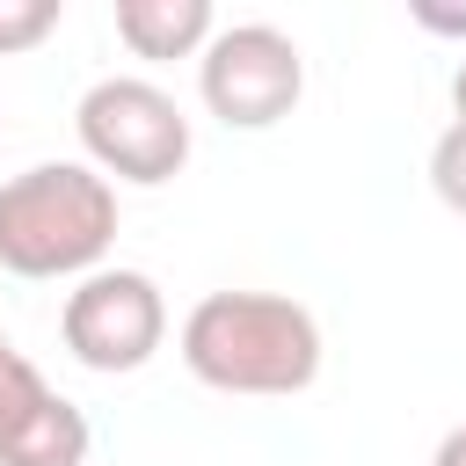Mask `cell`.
<instances>
[{
    "instance_id": "cell-1",
    "label": "cell",
    "mask_w": 466,
    "mask_h": 466,
    "mask_svg": "<svg viewBox=\"0 0 466 466\" xmlns=\"http://www.w3.org/2000/svg\"><path fill=\"white\" fill-rule=\"evenodd\" d=\"M182 364L218 393H306L320 379V320L284 291H211L182 320Z\"/></svg>"
},
{
    "instance_id": "cell-2",
    "label": "cell",
    "mask_w": 466,
    "mask_h": 466,
    "mask_svg": "<svg viewBox=\"0 0 466 466\" xmlns=\"http://www.w3.org/2000/svg\"><path fill=\"white\" fill-rule=\"evenodd\" d=\"M116 240V182L87 160H36L0 182V269L15 277H87Z\"/></svg>"
},
{
    "instance_id": "cell-3",
    "label": "cell",
    "mask_w": 466,
    "mask_h": 466,
    "mask_svg": "<svg viewBox=\"0 0 466 466\" xmlns=\"http://www.w3.org/2000/svg\"><path fill=\"white\" fill-rule=\"evenodd\" d=\"M73 131L87 146V167L109 182H175L182 160H189V116L175 109L167 87L138 80V73H109L80 95L73 109Z\"/></svg>"
},
{
    "instance_id": "cell-4",
    "label": "cell",
    "mask_w": 466,
    "mask_h": 466,
    "mask_svg": "<svg viewBox=\"0 0 466 466\" xmlns=\"http://www.w3.org/2000/svg\"><path fill=\"white\" fill-rule=\"evenodd\" d=\"M197 87H204V109L226 124V131H269L299 109L306 95V58L284 29L269 22H233V29H211V44L197 51Z\"/></svg>"
},
{
    "instance_id": "cell-5",
    "label": "cell",
    "mask_w": 466,
    "mask_h": 466,
    "mask_svg": "<svg viewBox=\"0 0 466 466\" xmlns=\"http://www.w3.org/2000/svg\"><path fill=\"white\" fill-rule=\"evenodd\" d=\"M58 335L87 371L116 379V371H138L167 342V299H160V284L146 269H87L66 291Z\"/></svg>"
},
{
    "instance_id": "cell-6",
    "label": "cell",
    "mask_w": 466,
    "mask_h": 466,
    "mask_svg": "<svg viewBox=\"0 0 466 466\" xmlns=\"http://www.w3.org/2000/svg\"><path fill=\"white\" fill-rule=\"evenodd\" d=\"M116 36L131 58H197L211 44V0H116Z\"/></svg>"
},
{
    "instance_id": "cell-7",
    "label": "cell",
    "mask_w": 466,
    "mask_h": 466,
    "mask_svg": "<svg viewBox=\"0 0 466 466\" xmlns=\"http://www.w3.org/2000/svg\"><path fill=\"white\" fill-rule=\"evenodd\" d=\"M0 466H87V415L66 393H44L0 437Z\"/></svg>"
},
{
    "instance_id": "cell-8",
    "label": "cell",
    "mask_w": 466,
    "mask_h": 466,
    "mask_svg": "<svg viewBox=\"0 0 466 466\" xmlns=\"http://www.w3.org/2000/svg\"><path fill=\"white\" fill-rule=\"evenodd\" d=\"M44 393H51V386H44V371H36V364H29V357L0 335V437H7V430H15V422L44 400Z\"/></svg>"
},
{
    "instance_id": "cell-9",
    "label": "cell",
    "mask_w": 466,
    "mask_h": 466,
    "mask_svg": "<svg viewBox=\"0 0 466 466\" xmlns=\"http://www.w3.org/2000/svg\"><path fill=\"white\" fill-rule=\"evenodd\" d=\"M66 0H0V58L7 51H36L51 29H58Z\"/></svg>"
},
{
    "instance_id": "cell-10",
    "label": "cell",
    "mask_w": 466,
    "mask_h": 466,
    "mask_svg": "<svg viewBox=\"0 0 466 466\" xmlns=\"http://www.w3.org/2000/svg\"><path fill=\"white\" fill-rule=\"evenodd\" d=\"M430 189L466 218V124H451V131L430 146Z\"/></svg>"
},
{
    "instance_id": "cell-11",
    "label": "cell",
    "mask_w": 466,
    "mask_h": 466,
    "mask_svg": "<svg viewBox=\"0 0 466 466\" xmlns=\"http://www.w3.org/2000/svg\"><path fill=\"white\" fill-rule=\"evenodd\" d=\"M408 15H415L430 36H466V7H444V0H415Z\"/></svg>"
},
{
    "instance_id": "cell-12",
    "label": "cell",
    "mask_w": 466,
    "mask_h": 466,
    "mask_svg": "<svg viewBox=\"0 0 466 466\" xmlns=\"http://www.w3.org/2000/svg\"><path fill=\"white\" fill-rule=\"evenodd\" d=\"M430 466H466V422L459 430H444V444H437V459Z\"/></svg>"
},
{
    "instance_id": "cell-13",
    "label": "cell",
    "mask_w": 466,
    "mask_h": 466,
    "mask_svg": "<svg viewBox=\"0 0 466 466\" xmlns=\"http://www.w3.org/2000/svg\"><path fill=\"white\" fill-rule=\"evenodd\" d=\"M451 109H459V124H466V66L451 73Z\"/></svg>"
}]
</instances>
